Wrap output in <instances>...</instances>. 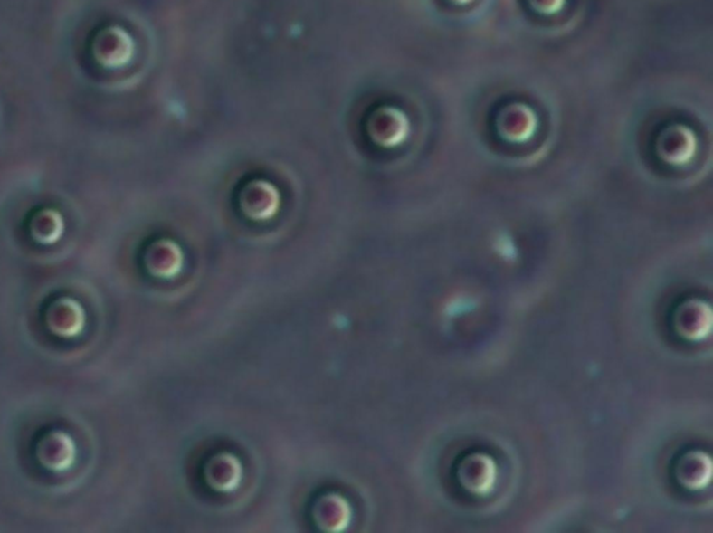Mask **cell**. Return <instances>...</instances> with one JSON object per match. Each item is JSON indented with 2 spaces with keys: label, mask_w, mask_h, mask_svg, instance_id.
Masks as SVG:
<instances>
[{
  "label": "cell",
  "mask_w": 713,
  "mask_h": 533,
  "mask_svg": "<svg viewBox=\"0 0 713 533\" xmlns=\"http://www.w3.org/2000/svg\"><path fill=\"white\" fill-rule=\"evenodd\" d=\"M92 53L100 66L119 69L133 59L134 43L131 36L121 28H106L98 33L92 43Z\"/></svg>",
  "instance_id": "cell-1"
},
{
  "label": "cell",
  "mask_w": 713,
  "mask_h": 533,
  "mask_svg": "<svg viewBox=\"0 0 713 533\" xmlns=\"http://www.w3.org/2000/svg\"><path fill=\"white\" fill-rule=\"evenodd\" d=\"M35 455L46 470L63 472L76 462V443L66 432L51 431L41 437L35 447Z\"/></svg>",
  "instance_id": "cell-2"
},
{
  "label": "cell",
  "mask_w": 713,
  "mask_h": 533,
  "mask_svg": "<svg viewBox=\"0 0 713 533\" xmlns=\"http://www.w3.org/2000/svg\"><path fill=\"white\" fill-rule=\"evenodd\" d=\"M240 208L250 219L265 220L272 217L280 205V195L273 184L265 180H252L240 191Z\"/></svg>",
  "instance_id": "cell-3"
},
{
  "label": "cell",
  "mask_w": 713,
  "mask_h": 533,
  "mask_svg": "<svg viewBox=\"0 0 713 533\" xmlns=\"http://www.w3.org/2000/svg\"><path fill=\"white\" fill-rule=\"evenodd\" d=\"M45 322L53 335L64 338H76L84 330V308L76 300L63 297L48 305Z\"/></svg>",
  "instance_id": "cell-4"
},
{
  "label": "cell",
  "mask_w": 713,
  "mask_h": 533,
  "mask_svg": "<svg viewBox=\"0 0 713 533\" xmlns=\"http://www.w3.org/2000/svg\"><path fill=\"white\" fill-rule=\"evenodd\" d=\"M366 131L376 144L392 147L404 136V118L395 109H378L366 121Z\"/></svg>",
  "instance_id": "cell-5"
},
{
  "label": "cell",
  "mask_w": 713,
  "mask_h": 533,
  "mask_svg": "<svg viewBox=\"0 0 713 533\" xmlns=\"http://www.w3.org/2000/svg\"><path fill=\"white\" fill-rule=\"evenodd\" d=\"M144 262L154 276L170 278L182 268V250L169 240H159L147 248Z\"/></svg>",
  "instance_id": "cell-6"
},
{
  "label": "cell",
  "mask_w": 713,
  "mask_h": 533,
  "mask_svg": "<svg viewBox=\"0 0 713 533\" xmlns=\"http://www.w3.org/2000/svg\"><path fill=\"white\" fill-rule=\"evenodd\" d=\"M30 232L35 242L41 244H55L64 232V220L58 211L43 209L31 219Z\"/></svg>",
  "instance_id": "cell-7"
},
{
  "label": "cell",
  "mask_w": 713,
  "mask_h": 533,
  "mask_svg": "<svg viewBox=\"0 0 713 533\" xmlns=\"http://www.w3.org/2000/svg\"><path fill=\"white\" fill-rule=\"evenodd\" d=\"M206 475L214 488L226 491L237 485L242 470L239 462L232 455H219L209 462Z\"/></svg>",
  "instance_id": "cell-8"
},
{
  "label": "cell",
  "mask_w": 713,
  "mask_h": 533,
  "mask_svg": "<svg viewBox=\"0 0 713 533\" xmlns=\"http://www.w3.org/2000/svg\"><path fill=\"white\" fill-rule=\"evenodd\" d=\"M315 519L327 530L342 529L348 519V507L343 499L327 496L317 506Z\"/></svg>",
  "instance_id": "cell-9"
}]
</instances>
